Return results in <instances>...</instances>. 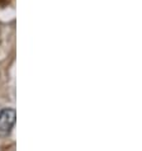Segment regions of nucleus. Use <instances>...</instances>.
Here are the masks:
<instances>
[{
	"label": "nucleus",
	"mask_w": 142,
	"mask_h": 151,
	"mask_svg": "<svg viewBox=\"0 0 142 151\" xmlns=\"http://www.w3.org/2000/svg\"><path fill=\"white\" fill-rule=\"evenodd\" d=\"M15 118V111L11 108H5L0 112V137H5L11 132Z\"/></svg>",
	"instance_id": "nucleus-1"
},
{
	"label": "nucleus",
	"mask_w": 142,
	"mask_h": 151,
	"mask_svg": "<svg viewBox=\"0 0 142 151\" xmlns=\"http://www.w3.org/2000/svg\"><path fill=\"white\" fill-rule=\"evenodd\" d=\"M10 4V0H0V8H5Z\"/></svg>",
	"instance_id": "nucleus-2"
}]
</instances>
